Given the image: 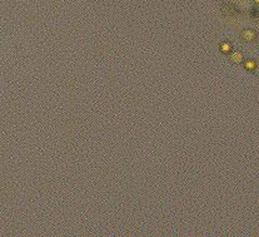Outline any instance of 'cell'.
<instances>
[{"instance_id": "cell-1", "label": "cell", "mask_w": 259, "mask_h": 237, "mask_svg": "<svg viewBox=\"0 0 259 237\" xmlns=\"http://www.w3.org/2000/svg\"><path fill=\"white\" fill-rule=\"evenodd\" d=\"M242 38L244 40H247V42H252V40H254L255 38H257V34H255V31L252 30V29H245L242 33Z\"/></svg>"}, {"instance_id": "cell-2", "label": "cell", "mask_w": 259, "mask_h": 237, "mask_svg": "<svg viewBox=\"0 0 259 237\" xmlns=\"http://www.w3.org/2000/svg\"><path fill=\"white\" fill-rule=\"evenodd\" d=\"M220 50L224 53V54H228V53H233V45L232 43L229 42H224L220 44Z\"/></svg>"}, {"instance_id": "cell-3", "label": "cell", "mask_w": 259, "mask_h": 237, "mask_svg": "<svg viewBox=\"0 0 259 237\" xmlns=\"http://www.w3.org/2000/svg\"><path fill=\"white\" fill-rule=\"evenodd\" d=\"M244 68L247 69L248 72H254L255 69H257V63H255L254 60H252V59L245 60L244 62Z\"/></svg>"}, {"instance_id": "cell-4", "label": "cell", "mask_w": 259, "mask_h": 237, "mask_svg": "<svg viewBox=\"0 0 259 237\" xmlns=\"http://www.w3.org/2000/svg\"><path fill=\"white\" fill-rule=\"evenodd\" d=\"M230 59H232V62H234V63H240L243 62V54L240 52H233L232 53V55H230Z\"/></svg>"}, {"instance_id": "cell-5", "label": "cell", "mask_w": 259, "mask_h": 237, "mask_svg": "<svg viewBox=\"0 0 259 237\" xmlns=\"http://www.w3.org/2000/svg\"><path fill=\"white\" fill-rule=\"evenodd\" d=\"M254 1H255V3H257V4H259V0H254Z\"/></svg>"}]
</instances>
